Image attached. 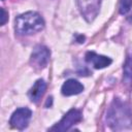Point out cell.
Listing matches in <instances>:
<instances>
[{
	"label": "cell",
	"instance_id": "cell-1",
	"mask_svg": "<svg viewBox=\"0 0 132 132\" xmlns=\"http://www.w3.org/2000/svg\"><path fill=\"white\" fill-rule=\"evenodd\" d=\"M106 123L112 130H125L132 126L130 106L120 98H114L106 113Z\"/></svg>",
	"mask_w": 132,
	"mask_h": 132
},
{
	"label": "cell",
	"instance_id": "cell-2",
	"mask_svg": "<svg viewBox=\"0 0 132 132\" xmlns=\"http://www.w3.org/2000/svg\"><path fill=\"white\" fill-rule=\"evenodd\" d=\"M43 28L44 21L36 11H27L18 15L14 20V30L20 35H32Z\"/></svg>",
	"mask_w": 132,
	"mask_h": 132
},
{
	"label": "cell",
	"instance_id": "cell-3",
	"mask_svg": "<svg viewBox=\"0 0 132 132\" xmlns=\"http://www.w3.org/2000/svg\"><path fill=\"white\" fill-rule=\"evenodd\" d=\"M76 4L84 19L91 23L99 12L101 0H76Z\"/></svg>",
	"mask_w": 132,
	"mask_h": 132
},
{
	"label": "cell",
	"instance_id": "cell-4",
	"mask_svg": "<svg viewBox=\"0 0 132 132\" xmlns=\"http://www.w3.org/2000/svg\"><path fill=\"white\" fill-rule=\"evenodd\" d=\"M81 120V112L78 109L72 108L68 110L64 117L61 119L59 123H57L55 126H53L50 131H67L69 130L73 125L80 122Z\"/></svg>",
	"mask_w": 132,
	"mask_h": 132
},
{
	"label": "cell",
	"instance_id": "cell-5",
	"mask_svg": "<svg viewBox=\"0 0 132 132\" xmlns=\"http://www.w3.org/2000/svg\"><path fill=\"white\" fill-rule=\"evenodd\" d=\"M50 56H51L50 50L45 45L38 44L33 48L30 58V63L32 67L36 69H43L50 61Z\"/></svg>",
	"mask_w": 132,
	"mask_h": 132
},
{
	"label": "cell",
	"instance_id": "cell-6",
	"mask_svg": "<svg viewBox=\"0 0 132 132\" xmlns=\"http://www.w3.org/2000/svg\"><path fill=\"white\" fill-rule=\"evenodd\" d=\"M32 111L27 107H21L13 111L10 117L9 124L12 128L18 130H24L28 127V124L31 120Z\"/></svg>",
	"mask_w": 132,
	"mask_h": 132
},
{
	"label": "cell",
	"instance_id": "cell-7",
	"mask_svg": "<svg viewBox=\"0 0 132 132\" xmlns=\"http://www.w3.org/2000/svg\"><path fill=\"white\" fill-rule=\"evenodd\" d=\"M85 59L88 63L92 64L94 66V68L96 69H102L105 68L107 66H109L111 64V59L109 57L106 56H102V55H98L95 52H88L85 56Z\"/></svg>",
	"mask_w": 132,
	"mask_h": 132
},
{
	"label": "cell",
	"instance_id": "cell-8",
	"mask_svg": "<svg viewBox=\"0 0 132 132\" xmlns=\"http://www.w3.org/2000/svg\"><path fill=\"white\" fill-rule=\"evenodd\" d=\"M82 91H84L82 84H80L78 80L73 79V78L66 80L61 88V92L64 96L77 95V94H80Z\"/></svg>",
	"mask_w": 132,
	"mask_h": 132
},
{
	"label": "cell",
	"instance_id": "cell-9",
	"mask_svg": "<svg viewBox=\"0 0 132 132\" xmlns=\"http://www.w3.org/2000/svg\"><path fill=\"white\" fill-rule=\"evenodd\" d=\"M45 90H46V84H45V81L43 79H37L34 82L33 87L29 90L28 96H29V98H30V100L32 102L37 103L41 99V97L43 96Z\"/></svg>",
	"mask_w": 132,
	"mask_h": 132
},
{
	"label": "cell",
	"instance_id": "cell-10",
	"mask_svg": "<svg viewBox=\"0 0 132 132\" xmlns=\"http://www.w3.org/2000/svg\"><path fill=\"white\" fill-rule=\"evenodd\" d=\"M123 72H124L125 80L132 81V55L127 57L126 62L123 67Z\"/></svg>",
	"mask_w": 132,
	"mask_h": 132
},
{
	"label": "cell",
	"instance_id": "cell-11",
	"mask_svg": "<svg viewBox=\"0 0 132 132\" xmlns=\"http://www.w3.org/2000/svg\"><path fill=\"white\" fill-rule=\"evenodd\" d=\"M132 7V0H119V11L121 14H126Z\"/></svg>",
	"mask_w": 132,
	"mask_h": 132
},
{
	"label": "cell",
	"instance_id": "cell-12",
	"mask_svg": "<svg viewBox=\"0 0 132 132\" xmlns=\"http://www.w3.org/2000/svg\"><path fill=\"white\" fill-rule=\"evenodd\" d=\"M8 20V13L5 11L4 8H1V16H0V25L3 26Z\"/></svg>",
	"mask_w": 132,
	"mask_h": 132
},
{
	"label": "cell",
	"instance_id": "cell-13",
	"mask_svg": "<svg viewBox=\"0 0 132 132\" xmlns=\"http://www.w3.org/2000/svg\"><path fill=\"white\" fill-rule=\"evenodd\" d=\"M76 41L79 42V43H82V42L85 41V36H84V35H77V37H76Z\"/></svg>",
	"mask_w": 132,
	"mask_h": 132
},
{
	"label": "cell",
	"instance_id": "cell-14",
	"mask_svg": "<svg viewBox=\"0 0 132 132\" xmlns=\"http://www.w3.org/2000/svg\"><path fill=\"white\" fill-rule=\"evenodd\" d=\"M53 103V97H48L47 100H46V103H45V107H50Z\"/></svg>",
	"mask_w": 132,
	"mask_h": 132
},
{
	"label": "cell",
	"instance_id": "cell-15",
	"mask_svg": "<svg viewBox=\"0 0 132 132\" xmlns=\"http://www.w3.org/2000/svg\"><path fill=\"white\" fill-rule=\"evenodd\" d=\"M3 1H4V0H3Z\"/></svg>",
	"mask_w": 132,
	"mask_h": 132
}]
</instances>
